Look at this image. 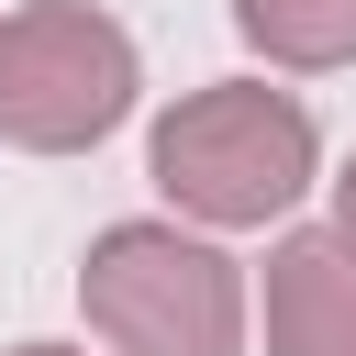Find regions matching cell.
Returning a JSON list of instances; mask_svg holds the SVG:
<instances>
[{
	"mask_svg": "<svg viewBox=\"0 0 356 356\" xmlns=\"http://www.w3.org/2000/svg\"><path fill=\"white\" fill-rule=\"evenodd\" d=\"M145 178L167 189L178 222H200V234H256V222H278V211L323 178V134H312V111H300L289 89H267V78H211V89H189V100L156 122Z\"/></svg>",
	"mask_w": 356,
	"mask_h": 356,
	"instance_id": "obj_1",
	"label": "cell"
},
{
	"mask_svg": "<svg viewBox=\"0 0 356 356\" xmlns=\"http://www.w3.org/2000/svg\"><path fill=\"white\" fill-rule=\"evenodd\" d=\"M78 312L111 356H245V267L189 222H111L78 256Z\"/></svg>",
	"mask_w": 356,
	"mask_h": 356,
	"instance_id": "obj_2",
	"label": "cell"
},
{
	"mask_svg": "<svg viewBox=\"0 0 356 356\" xmlns=\"http://www.w3.org/2000/svg\"><path fill=\"white\" fill-rule=\"evenodd\" d=\"M134 89H145L134 33L100 0H22V11H0V145L89 156L100 134H122Z\"/></svg>",
	"mask_w": 356,
	"mask_h": 356,
	"instance_id": "obj_3",
	"label": "cell"
},
{
	"mask_svg": "<svg viewBox=\"0 0 356 356\" xmlns=\"http://www.w3.org/2000/svg\"><path fill=\"white\" fill-rule=\"evenodd\" d=\"M256 312H267V356H356V245L334 222L278 234Z\"/></svg>",
	"mask_w": 356,
	"mask_h": 356,
	"instance_id": "obj_4",
	"label": "cell"
},
{
	"mask_svg": "<svg viewBox=\"0 0 356 356\" xmlns=\"http://www.w3.org/2000/svg\"><path fill=\"white\" fill-rule=\"evenodd\" d=\"M234 33L289 78L356 67V0H234Z\"/></svg>",
	"mask_w": 356,
	"mask_h": 356,
	"instance_id": "obj_5",
	"label": "cell"
},
{
	"mask_svg": "<svg viewBox=\"0 0 356 356\" xmlns=\"http://www.w3.org/2000/svg\"><path fill=\"white\" fill-rule=\"evenodd\" d=\"M334 234L356 245V156H345V178H334Z\"/></svg>",
	"mask_w": 356,
	"mask_h": 356,
	"instance_id": "obj_6",
	"label": "cell"
},
{
	"mask_svg": "<svg viewBox=\"0 0 356 356\" xmlns=\"http://www.w3.org/2000/svg\"><path fill=\"white\" fill-rule=\"evenodd\" d=\"M11 356H89V345H11Z\"/></svg>",
	"mask_w": 356,
	"mask_h": 356,
	"instance_id": "obj_7",
	"label": "cell"
}]
</instances>
